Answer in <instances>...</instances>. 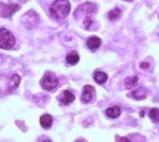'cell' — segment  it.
Masks as SVG:
<instances>
[{
	"instance_id": "obj_8",
	"label": "cell",
	"mask_w": 159,
	"mask_h": 142,
	"mask_svg": "<svg viewBox=\"0 0 159 142\" xmlns=\"http://www.w3.org/2000/svg\"><path fill=\"white\" fill-rule=\"evenodd\" d=\"M146 95H148V92L143 88H139V90H134V91L130 92V97L134 100H143V98H146Z\"/></svg>"
},
{
	"instance_id": "obj_3",
	"label": "cell",
	"mask_w": 159,
	"mask_h": 142,
	"mask_svg": "<svg viewBox=\"0 0 159 142\" xmlns=\"http://www.w3.org/2000/svg\"><path fill=\"white\" fill-rule=\"evenodd\" d=\"M41 86L44 88L46 91H53V90H56L57 86V79L56 76L53 73H50V72H47V73H44V76L41 78Z\"/></svg>"
},
{
	"instance_id": "obj_2",
	"label": "cell",
	"mask_w": 159,
	"mask_h": 142,
	"mask_svg": "<svg viewBox=\"0 0 159 142\" xmlns=\"http://www.w3.org/2000/svg\"><path fill=\"white\" fill-rule=\"evenodd\" d=\"M15 46V37L9 32L7 29L0 28V48L3 50H11Z\"/></svg>"
},
{
	"instance_id": "obj_11",
	"label": "cell",
	"mask_w": 159,
	"mask_h": 142,
	"mask_svg": "<svg viewBox=\"0 0 159 142\" xmlns=\"http://www.w3.org/2000/svg\"><path fill=\"white\" fill-rule=\"evenodd\" d=\"M52 123H53V119H52L50 114H43V116L40 117V125L43 126L44 129H49L52 126Z\"/></svg>"
},
{
	"instance_id": "obj_7",
	"label": "cell",
	"mask_w": 159,
	"mask_h": 142,
	"mask_svg": "<svg viewBox=\"0 0 159 142\" xmlns=\"http://www.w3.org/2000/svg\"><path fill=\"white\" fill-rule=\"evenodd\" d=\"M102 44V40L99 38V37H90L89 40H87V47L90 48V50H97L99 47Z\"/></svg>"
},
{
	"instance_id": "obj_16",
	"label": "cell",
	"mask_w": 159,
	"mask_h": 142,
	"mask_svg": "<svg viewBox=\"0 0 159 142\" xmlns=\"http://www.w3.org/2000/svg\"><path fill=\"white\" fill-rule=\"evenodd\" d=\"M18 84H19V76H18V75H13V76H12V85H11V88H16Z\"/></svg>"
},
{
	"instance_id": "obj_4",
	"label": "cell",
	"mask_w": 159,
	"mask_h": 142,
	"mask_svg": "<svg viewBox=\"0 0 159 142\" xmlns=\"http://www.w3.org/2000/svg\"><path fill=\"white\" fill-rule=\"evenodd\" d=\"M96 95V92H94V88L91 85H85L84 90H83V94H81V101L83 102H90L93 98Z\"/></svg>"
},
{
	"instance_id": "obj_18",
	"label": "cell",
	"mask_w": 159,
	"mask_h": 142,
	"mask_svg": "<svg viewBox=\"0 0 159 142\" xmlns=\"http://www.w3.org/2000/svg\"><path fill=\"white\" fill-rule=\"evenodd\" d=\"M127 2H131V0H127Z\"/></svg>"
},
{
	"instance_id": "obj_14",
	"label": "cell",
	"mask_w": 159,
	"mask_h": 142,
	"mask_svg": "<svg viewBox=\"0 0 159 142\" xmlns=\"http://www.w3.org/2000/svg\"><path fill=\"white\" fill-rule=\"evenodd\" d=\"M149 117L153 120L155 123H159V110L158 108H152V110L149 111Z\"/></svg>"
},
{
	"instance_id": "obj_15",
	"label": "cell",
	"mask_w": 159,
	"mask_h": 142,
	"mask_svg": "<svg viewBox=\"0 0 159 142\" xmlns=\"http://www.w3.org/2000/svg\"><path fill=\"white\" fill-rule=\"evenodd\" d=\"M119 16H121V10H119V9H114V10H111L108 13V18L111 21H115V19H118Z\"/></svg>"
},
{
	"instance_id": "obj_9",
	"label": "cell",
	"mask_w": 159,
	"mask_h": 142,
	"mask_svg": "<svg viewBox=\"0 0 159 142\" xmlns=\"http://www.w3.org/2000/svg\"><path fill=\"white\" fill-rule=\"evenodd\" d=\"M119 114H121V108L118 106H112L106 110V116L109 119H116V117H119Z\"/></svg>"
},
{
	"instance_id": "obj_17",
	"label": "cell",
	"mask_w": 159,
	"mask_h": 142,
	"mask_svg": "<svg viewBox=\"0 0 159 142\" xmlns=\"http://www.w3.org/2000/svg\"><path fill=\"white\" fill-rule=\"evenodd\" d=\"M140 68L144 69V70H148V69H149V63H142V65H140Z\"/></svg>"
},
{
	"instance_id": "obj_5",
	"label": "cell",
	"mask_w": 159,
	"mask_h": 142,
	"mask_svg": "<svg viewBox=\"0 0 159 142\" xmlns=\"http://www.w3.org/2000/svg\"><path fill=\"white\" fill-rule=\"evenodd\" d=\"M75 100V95L72 91H63L61 95H59V102H61V106H66V104H71V102H74Z\"/></svg>"
},
{
	"instance_id": "obj_6",
	"label": "cell",
	"mask_w": 159,
	"mask_h": 142,
	"mask_svg": "<svg viewBox=\"0 0 159 142\" xmlns=\"http://www.w3.org/2000/svg\"><path fill=\"white\" fill-rule=\"evenodd\" d=\"M19 9V6L18 5H11V6H3V10H0V15L3 18H9L12 16L15 12Z\"/></svg>"
},
{
	"instance_id": "obj_1",
	"label": "cell",
	"mask_w": 159,
	"mask_h": 142,
	"mask_svg": "<svg viewBox=\"0 0 159 142\" xmlns=\"http://www.w3.org/2000/svg\"><path fill=\"white\" fill-rule=\"evenodd\" d=\"M71 10V5L68 0H55L50 6V15L55 19H65Z\"/></svg>"
},
{
	"instance_id": "obj_13",
	"label": "cell",
	"mask_w": 159,
	"mask_h": 142,
	"mask_svg": "<svg viewBox=\"0 0 159 142\" xmlns=\"http://www.w3.org/2000/svg\"><path fill=\"white\" fill-rule=\"evenodd\" d=\"M137 82H139V78L137 76H131V78H127L125 79V86L130 90V88H133V86L137 85Z\"/></svg>"
},
{
	"instance_id": "obj_10",
	"label": "cell",
	"mask_w": 159,
	"mask_h": 142,
	"mask_svg": "<svg viewBox=\"0 0 159 142\" xmlns=\"http://www.w3.org/2000/svg\"><path fill=\"white\" fill-rule=\"evenodd\" d=\"M93 78H94V81H96L97 84L103 85V84L108 81V75L105 73V72H102V70H96V72H94V75H93Z\"/></svg>"
},
{
	"instance_id": "obj_12",
	"label": "cell",
	"mask_w": 159,
	"mask_h": 142,
	"mask_svg": "<svg viewBox=\"0 0 159 142\" xmlns=\"http://www.w3.org/2000/svg\"><path fill=\"white\" fill-rule=\"evenodd\" d=\"M80 62V54L77 51H71L68 56H66V63L68 65H77Z\"/></svg>"
}]
</instances>
